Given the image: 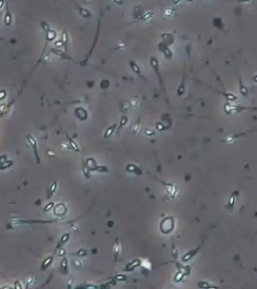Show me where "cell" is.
I'll return each mask as SVG.
<instances>
[{
	"label": "cell",
	"mask_w": 257,
	"mask_h": 289,
	"mask_svg": "<svg viewBox=\"0 0 257 289\" xmlns=\"http://www.w3.org/2000/svg\"><path fill=\"white\" fill-rule=\"evenodd\" d=\"M200 248H201V246H199L198 248H195V249H193V250H191V251H189L187 254H185L184 256H183V258H182V260L184 261V262H186V261H189L190 259H192L194 256H195L197 253H198V251L200 250Z\"/></svg>",
	"instance_id": "cell-1"
},
{
	"label": "cell",
	"mask_w": 257,
	"mask_h": 289,
	"mask_svg": "<svg viewBox=\"0 0 257 289\" xmlns=\"http://www.w3.org/2000/svg\"><path fill=\"white\" fill-rule=\"evenodd\" d=\"M237 196H238V192H233V194L229 198V202H228V209H230V211H232L234 205H235V202H236V199H237Z\"/></svg>",
	"instance_id": "cell-2"
},
{
	"label": "cell",
	"mask_w": 257,
	"mask_h": 289,
	"mask_svg": "<svg viewBox=\"0 0 257 289\" xmlns=\"http://www.w3.org/2000/svg\"><path fill=\"white\" fill-rule=\"evenodd\" d=\"M163 184H164V187L166 188L167 192H168L169 195H171L172 197H175L176 194H177V190H176L174 185H172V184H165V183H163Z\"/></svg>",
	"instance_id": "cell-3"
},
{
	"label": "cell",
	"mask_w": 257,
	"mask_h": 289,
	"mask_svg": "<svg viewBox=\"0 0 257 289\" xmlns=\"http://www.w3.org/2000/svg\"><path fill=\"white\" fill-rule=\"evenodd\" d=\"M130 65H131V67H132V69L136 72V73L138 74V75H140V76H142V78L145 79V78L143 76V74H142V70H141V69H140V66L137 64L136 62L135 61H130Z\"/></svg>",
	"instance_id": "cell-4"
},
{
	"label": "cell",
	"mask_w": 257,
	"mask_h": 289,
	"mask_svg": "<svg viewBox=\"0 0 257 289\" xmlns=\"http://www.w3.org/2000/svg\"><path fill=\"white\" fill-rule=\"evenodd\" d=\"M12 20H13V18H12L11 12L7 9V11H6V13H5V17H4V23H5V25L9 26V25H11V23H12Z\"/></svg>",
	"instance_id": "cell-5"
},
{
	"label": "cell",
	"mask_w": 257,
	"mask_h": 289,
	"mask_svg": "<svg viewBox=\"0 0 257 289\" xmlns=\"http://www.w3.org/2000/svg\"><path fill=\"white\" fill-rule=\"evenodd\" d=\"M78 10H79V14L82 15L83 17H84V18H89V17L92 16V13L89 12L87 8L79 7V8H78Z\"/></svg>",
	"instance_id": "cell-6"
},
{
	"label": "cell",
	"mask_w": 257,
	"mask_h": 289,
	"mask_svg": "<svg viewBox=\"0 0 257 289\" xmlns=\"http://www.w3.org/2000/svg\"><path fill=\"white\" fill-rule=\"evenodd\" d=\"M139 264H140V260L137 259V260H135L134 262H131V263H129L127 267L125 268V270H126V271H132L133 269L136 268Z\"/></svg>",
	"instance_id": "cell-7"
},
{
	"label": "cell",
	"mask_w": 257,
	"mask_h": 289,
	"mask_svg": "<svg viewBox=\"0 0 257 289\" xmlns=\"http://www.w3.org/2000/svg\"><path fill=\"white\" fill-rule=\"evenodd\" d=\"M28 141H29V143L31 144V146L33 147V149H34V153H35V156H36V158H37V161L39 162V158H38V155H37V150H36V142H35L34 138H32V137H31V135H28Z\"/></svg>",
	"instance_id": "cell-8"
},
{
	"label": "cell",
	"mask_w": 257,
	"mask_h": 289,
	"mask_svg": "<svg viewBox=\"0 0 257 289\" xmlns=\"http://www.w3.org/2000/svg\"><path fill=\"white\" fill-rule=\"evenodd\" d=\"M120 251H121V244L118 240H116V242L114 244V254H115L116 258H118Z\"/></svg>",
	"instance_id": "cell-9"
},
{
	"label": "cell",
	"mask_w": 257,
	"mask_h": 289,
	"mask_svg": "<svg viewBox=\"0 0 257 289\" xmlns=\"http://www.w3.org/2000/svg\"><path fill=\"white\" fill-rule=\"evenodd\" d=\"M239 87H240V92H241V94L243 97H247V93H248V92H247V88H246V87H244L243 85V83H242V80L239 78Z\"/></svg>",
	"instance_id": "cell-10"
},
{
	"label": "cell",
	"mask_w": 257,
	"mask_h": 289,
	"mask_svg": "<svg viewBox=\"0 0 257 289\" xmlns=\"http://www.w3.org/2000/svg\"><path fill=\"white\" fill-rule=\"evenodd\" d=\"M76 111V116H78L80 120L83 119V116H82L83 115V116H88V112H87V111H84L83 108H82V107L76 108V111Z\"/></svg>",
	"instance_id": "cell-11"
},
{
	"label": "cell",
	"mask_w": 257,
	"mask_h": 289,
	"mask_svg": "<svg viewBox=\"0 0 257 289\" xmlns=\"http://www.w3.org/2000/svg\"><path fill=\"white\" fill-rule=\"evenodd\" d=\"M56 37V32L55 31H53V30H49L48 32L46 33V39L48 40V41H50V40H53Z\"/></svg>",
	"instance_id": "cell-12"
},
{
	"label": "cell",
	"mask_w": 257,
	"mask_h": 289,
	"mask_svg": "<svg viewBox=\"0 0 257 289\" xmlns=\"http://www.w3.org/2000/svg\"><path fill=\"white\" fill-rule=\"evenodd\" d=\"M40 26H41L42 30H43L45 33H47L48 31L50 30V26H49V24L47 23V22H45V21H41V22H40Z\"/></svg>",
	"instance_id": "cell-13"
},
{
	"label": "cell",
	"mask_w": 257,
	"mask_h": 289,
	"mask_svg": "<svg viewBox=\"0 0 257 289\" xmlns=\"http://www.w3.org/2000/svg\"><path fill=\"white\" fill-rule=\"evenodd\" d=\"M116 128H117V125H116V124H114L112 126H110V128L107 130V132H106V134H105V138H109L110 135L112 134V132L115 130Z\"/></svg>",
	"instance_id": "cell-14"
},
{
	"label": "cell",
	"mask_w": 257,
	"mask_h": 289,
	"mask_svg": "<svg viewBox=\"0 0 257 289\" xmlns=\"http://www.w3.org/2000/svg\"><path fill=\"white\" fill-rule=\"evenodd\" d=\"M56 183L55 182V183H52V186H51V188H50V191H49V195L47 196L48 198H50L53 194H55V190H56Z\"/></svg>",
	"instance_id": "cell-15"
},
{
	"label": "cell",
	"mask_w": 257,
	"mask_h": 289,
	"mask_svg": "<svg viewBox=\"0 0 257 289\" xmlns=\"http://www.w3.org/2000/svg\"><path fill=\"white\" fill-rule=\"evenodd\" d=\"M128 123V117L127 116H123L121 117V126H120V129L123 128V126Z\"/></svg>",
	"instance_id": "cell-16"
},
{
	"label": "cell",
	"mask_w": 257,
	"mask_h": 289,
	"mask_svg": "<svg viewBox=\"0 0 257 289\" xmlns=\"http://www.w3.org/2000/svg\"><path fill=\"white\" fill-rule=\"evenodd\" d=\"M139 129H140V121H138L136 124H135L134 128H133V132L134 133H138L139 132Z\"/></svg>",
	"instance_id": "cell-17"
},
{
	"label": "cell",
	"mask_w": 257,
	"mask_h": 289,
	"mask_svg": "<svg viewBox=\"0 0 257 289\" xmlns=\"http://www.w3.org/2000/svg\"><path fill=\"white\" fill-rule=\"evenodd\" d=\"M51 261H52V257H49L48 259H46L45 261H44V263H43V265H44V268L46 267V266H48L49 264L51 263Z\"/></svg>",
	"instance_id": "cell-18"
},
{
	"label": "cell",
	"mask_w": 257,
	"mask_h": 289,
	"mask_svg": "<svg viewBox=\"0 0 257 289\" xmlns=\"http://www.w3.org/2000/svg\"><path fill=\"white\" fill-rule=\"evenodd\" d=\"M69 238V234L64 235V236H62V238H61V243H65Z\"/></svg>",
	"instance_id": "cell-19"
},
{
	"label": "cell",
	"mask_w": 257,
	"mask_h": 289,
	"mask_svg": "<svg viewBox=\"0 0 257 289\" xmlns=\"http://www.w3.org/2000/svg\"><path fill=\"white\" fill-rule=\"evenodd\" d=\"M31 282H33V277H32V276H30V277L28 278V280H27V284H26V287H29V284H30Z\"/></svg>",
	"instance_id": "cell-20"
},
{
	"label": "cell",
	"mask_w": 257,
	"mask_h": 289,
	"mask_svg": "<svg viewBox=\"0 0 257 289\" xmlns=\"http://www.w3.org/2000/svg\"><path fill=\"white\" fill-rule=\"evenodd\" d=\"M112 1L117 4H119V5H123L124 4V0H112Z\"/></svg>",
	"instance_id": "cell-21"
},
{
	"label": "cell",
	"mask_w": 257,
	"mask_h": 289,
	"mask_svg": "<svg viewBox=\"0 0 257 289\" xmlns=\"http://www.w3.org/2000/svg\"><path fill=\"white\" fill-rule=\"evenodd\" d=\"M66 264H67V260H66V259H64V260H62V262H61V267H62V268H64V267L65 268V267H66Z\"/></svg>",
	"instance_id": "cell-22"
},
{
	"label": "cell",
	"mask_w": 257,
	"mask_h": 289,
	"mask_svg": "<svg viewBox=\"0 0 257 289\" xmlns=\"http://www.w3.org/2000/svg\"><path fill=\"white\" fill-rule=\"evenodd\" d=\"M5 96H6V92H4V90H2V92H0V98H4V97H5Z\"/></svg>",
	"instance_id": "cell-23"
},
{
	"label": "cell",
	"mask_w": 257,
	"mask_h": 289,
	"mask_svg": "<svg viewBox=\"0 0 257 289\" xmlns=\"http://www.w3.org/2000/svg\"><path fill=\"white\" fill-rule=\"evenodd\" d=\"M70 146H71V147H74V149L75 151H79V148L76 147V144H75L74 142H71V143H70Z\"/></svg>",
	"instance_id": "cell-24"
},
{
	"label": "cell",
	"mask_w": 257,
	"mask_h": 289,
	"mask_svg": "<svg viewBox=\"0 0 257 289\" xmlns=\"http://www.w3.org/2000/svg\"><path fill=\"white\" fill-rule=\"evenodd\" d=\"M4 4H5V0H0V9L4 6Z\"/></svg>",
	"instance_id": "cell-25"
},
{
	"label": "cell",
	"mask_w": 257,
	"mask_h": 289,
	"mask_svg": "<svg viewBox=\"0 0 257 289\" xmlns=\"http://www.w3.org/2000/svg\"><path fill=\"white\" fill-rule=\"evenodd\" d=\"M153 134H154V130H146V135H153Z\"/></svg>",
	"instance_id": "cell-26"
},
{
	"label": "cell",
	"mask_w": 257,
	"mask_h": 289,
	"mask_svg": "<svg viewBox=\"0 0 257 289\" xmlns=\"http://www.w3.org/2000/svg\"><path fill=\"white\" fill-rule=\"evenodd\" d=\"M52 206H53V204H52V203H50V204H49V205H47V206L45 207V211L49 210V209H50V208H51Z\"/></svg>",
	"instance_id": "cell-27"
},
{
	"label": "cell",
	"mask_w": 257,
	"mask_h": 289,
	"mask_svg": "<svg viewBox=\"0 0 257 289\" xmlns=\"http://www.w3.org/2000/svg\"><path fill=\"white\" fill-rule=\"evenodd\" d=\"M88 1H89V0H83V3H85V4L88 3Z\"/></svg>",
	"instance_id": "cell-28"
},
{
	"label": "cell",
	"mask_w": 257,
	"mask_h": 289,
	"mask_svg": "<svg viewBox=\"0 0 257 289\" xmlns=\"http://www.w3.org/2000/svg\"><path fill=\"white\" fill-rule=\"evenodd\" d=\"M190 1H192V0H190Z\"/></svg>",
	"instance_id": "cell-29"
}]
</instances>
